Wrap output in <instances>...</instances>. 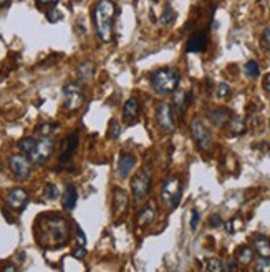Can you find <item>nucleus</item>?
<instances>
[{"label": "nucleus", "mask_w": 270, "mask_h": 272, "mask_svg": "<svg viewBox=\"0 0 270 272\" xmlns=\"http://www.w3.org/2000/svg\"><path fill=\"white\" fill-rule=\"evenodd\" d=\"M113 18H115V4L111 0H99L93 12V22L98 38L105 44H110L115 37Z\"/></svg>", "instance_id": "obj_2"}, {"label": "nucleus", "mask_w": 270, "mask_h": 272, "mask_svg": "<svg viewBox=\"0 0 270 272\" xmlns=\"http://www.w3.org/2000/svg\"><path fill=\"white\" fill-rule=\"evenodd\" d=\"M55 150V143L53 139L50 138H41L40 141H37L35 144V148L32 150V153L28 156H30V161L33 164H44L47 159L52 156V153Z\"/></svg>", "instance_id": "obj_8"}, {"label": "nucleus", "mask_w": 270, "mask_h": 272, "mask_svg": "<svg viewBox=\"0 0 270 272\" xmlns=\"http://www.w3.org/2000/svg\"><path fill=\"white\" fill-rule=\"evenodd\" d=\"M76 233H78V242L81 244V246H85V242H87V238H85V233L81 231V227L80 226H76Z\"/></svg>", "instance_id": "obj_41"}, {"label": "nucleus", "mask_w": 270, "mask_h": 272, "mask_svg": "<svg viewBox=\"0 0 270 272\" xmlns=\"http://www.w3.org/2000/svg\"><path fill=\"white\" fill-rule=\"evenodd\" d=\"M244 72L247 76H252V78H255V76L260 75V68L257 65V61H247V64L244 65Z\"/></svg>", "instance_id": "obj_28"}, {"label": "nucleus", "mask_w": 270, "mask_h": 272, "mask_svg": "<svg viewBox=\"0 0 270 272\" xmlns=\"http://www.w3.org/2000/svg\"><path fill=\"white\" fill-rule=\"evenodd\" d=\"M237 222L240 224V221L239 219H231V221H227L225 222V229H227V233H234L237 229Z\"/></svg>", "instance_id": "obj_37"}, {"label": "nucleus", "mask_w": 270, "mask_h": 272, "mask_svg": "<svg viewBox=\"0 0 270 272\" xmlns=\"http://www.w3.org/2000/svg\"><path fill=\"white\" fill-rule=\"evenodd\" d=\"M35 144H37V139L32 138V136H27V138H22L18 141V150L24 153V155H30L32 150L35 148Z\"/></svg>", "instance_id": "obj_23"}, {"label": "nucleus", "mask_w": 270, "mask_h": 272, "mask_svg": "<svg viewBox=\"0 0 270 272\" xmlns=\"http://www.w3.org/2000/svg\"><path fill=\"white\" fill-rule=\"evenodd\" d=\"M231 95V87L227 85V83H221V85L217 87V96L219 98H225V96Z\"/></svg>", "instance_id": "obj_32"}, {"label": "nucleus", "mask_w": 270, "mask_h": 272, "mask_svg": "<svg viewBox=\"0 0 270 272\" xmlns=\"http://www.w3.org/2000/svg\"><path fill=\"white\" fill-rule=\"evenodd\" d=\"M131 190L133 196L136 201H144L148 198L149 191H151V174L146 170L138 171L131 179Z\"/></svg>", "instance_id": "obj_6"}, {"label": "nucleus", "mask_w": 270, "mask_h": 272, "mask_svg": "<svg viewBox=\"0 0 270 272\" xmlns=\"http://www.w3.org/2000/svg\"><path fill=\"white\" fill-rule=\"evenodd\" d=\"M229 130L232 131V135H242L244 131H245V123L242 118H239V116H232L231 120H229Z\"/></svg>", "instance_id": "obj_22"}, {"label": "nucleus", "mask_w": 270, "mask_h": 272, "mask_svg": "<svg viewBox=\"0 0 270 272\" xmlns=\"http://www.w3.org/2000/svg\"><path fill=\"white\" fill-rule=\"evenodd\" d=\"M44 194H45V198L47 199H56L58 198V187H56V184H53V183H48L47 186H45V190H44Z\"/></svg>", "instance_id": "obj_29"}, {"label": "nucleus", "mask_w": 270, "mask_h": 272, "mask_svg": "<svg viewBox=\"0 0 270 272\" xmlns=\"http://www.w3.org/2000/svg\"><path fill=\"white\" fill-rule=\"evenodd\" d=\"M5 203L12 211L20 213L22 209H25V206L28 204V193L22 187H13L5 196Z\"/></svg>", "instance_id": "obj_11"}, {"label": "nucleus", "mask_w": 270, "mask_h": 272, "mask_svg": "<svg viewBox=\"0 0 270 272\" xmlns=\"http://www.w3.org/2000/svg\"><path fill=\"white\" fill-rule=\"evenodd\" d=\"M191 133H193L194 141L201 150H211L212 148V136L207 131V128L202 124V121L194 120L193 124H191Z\"/></svg>", "instance_id": "obj_10"}, {"label": "nucleus", "mask_w": 270, "mask_h": 272, "mask_svg": "<svg viewBox=\"0 0 270 272\" xmlns=\"http://www.w3.org/2000/svg\"><path fill=\"white\" fill-rule=\"evenodd\" d=\"M128 206V198H126V193L121 190H116L115 191V209H118V213H123Z\"/></svg>", "instance_id": "obj_24"}, {"label": "nucleus", "mask_w": 270, "mask_h": 272, "mask_svg": "<svg viewBox=\"0 0 270 272\" xmlns=\"http://www.w3.org/2000/svg\"><path fill=\"white\" fill-rule=\"evenodd\" d=\"M254 249L257 250L262 257H270V242L264 236H257V238L254 239Z\"/></svg>", "instance_id": "obj_20"}, {"label": "nucleus", "mask_w": 270, "mask_h": 272, "mask_svg": "<svg viewBox=\"0 0 270 272\" xmlns=\"http://www.w3.org/2000/svg\"><path fill=\"white\" fill-rule=\"evenodd\" d=\"M139 116V101L136 98H130L123 107V120L126 124H134Z\"/></svg>", "instance_id": "obj_14"}, {"label": "nucleus", "mask_w": 270, "mask_h": 272, "mask_svg": "<svg viewBox=\"0 0 270 272\" xmlns=\"http://www.w3.org/2000/svg\"><path fill=\"white\" fill-rule=\"evenodd\" d=\"M174 18H176V12L173 10V7L166 5V9H164V12H162V15H161V24L162 25H169V24L174 22Z\"/></svg>", "instance_id": "obj_27"}, {"label": "nucleus", "mask_w": 270, "mask_h": 272, "mask_svg": "<svg viewBox=\"0 0 270 272\" xmlns=\"http://www.w3.org/2000/svg\"><path fill=\"white\" fill-rule=\"evenodd\" d=\"M55 130H56V124H53V123H44V124H40V127L37 128V133L41 138H50V136L55 133Z\"/></svg>", "instance_id": "obj_26"}, {"label": "nucleus", "mask_w": 270, "mask_h": 272, "mask_svg": "<svg viewBox=\"0 0 270 272\" xmlns=\"http://www.w3.org/2000/svg\"><path fill=\"white\" fill-rule=\"evenodd\" d=\"M209 44V35L207 32H196L191 35V38L188 40V45H186V52L188 53H199V52H204L205 48H207Z\"/></svg>", "instance_id": "obj_12"}, {"label": "nucleus", "mask_w": 270, "mask_h": 272, "mask_svg": "<svg viewBox=\"0 0 270 272\" xmlns=\"http://www.w3.org/2000/svg\"><path fill=\"white\" fill-rule=\"evenodd\" d=\"M156 121H158L159 128L164 131V133L174 131V118H173L171 104H168L164 101L158 104V108H156Z\"/></svg>", "instance_id": "obj_9"}, {"label": "nucleus", "mask_w": 270, "mask_h": 272, "mask_svg": "<svg viewBox=\"0 0 270 272\" xmlns=\"http://www.w3.org/2000/svg\"><path fill=\"white\" fill-rule=\"evenodd\" d=\"M7 2H9V0H0V9H2V7H4Z\"/></svg>", "instance_id": "obj_45"}, {"label": "nucleus", "mask_w": 270, "mask_h": 272, "mask_svg": "<svg viewBox=\"0 0 270 272\" xmlns=\"http://www.w3.org/2000/svg\"><path fill=\"white\" fill-rule=\"evenodd\" d=\"M268 242H270V241H268Z\"/></svg>", "instance_id": "obj_47"}, {"label": "nucleus", "mask_w": 270, "mask_h": 272, "mask_svg": "<svg viewBox=\"0 0 270 272\" xmlns=\"http://www.w3.org/2000/svg\"><path fill=\"white\" fill-rule=\"evenodd\" d=\"M134 166H136V158H134L133 155H128V153H123L121 158H119V161H118L119 176L128 178V174L134 170Z\"/></svg>", "instance_id": "obj_16"}, {"label": "nucleus", "mask_w": 270, "mask_h": 272, "mask_svg": "<svg viewBox=\"0 0 270 272\" xmlns=\"http://www.w3.org/2000/svg\"><path fill=\"white\" fill-rule=\"evenodd\" d=\"M4 270L7 272V270H17V267H13V266H7V267H4Z\"/></svg>", "instance_id": "obj_44"}, {"label": "nucleus", "mask_w": 270, "mask_h": 272, "mask_svg": "<svg viewBox=\"0 0 270 272\" xmlns=\"http://www.w3.org/2000/svg\"><path fill=\"white\" fill-rule=\"evenodd\" d=\"M236 257H237V261L240 262V264H251L252 262V259H254V250H252V247H248V246H240L239 249H237V253H236Z\"/></svg>", "instance_id": "obj_21"}, {"label": "nucleus", "mask_w": 270, "mask_h": 272, "mask_svg": "<svg viewBox=\"0 0 270 272\" xmlns=\"http://www.w3.org/2000/svg\"><path fill=\"white\" fill-rule=\"evenodd\" d=\"M78 146V135L72 133L68 135L65 139H63V144H61V155H60V163H67L72 159L73 153Z\"/></svg>", "instance_id": "obj_13"}, {"label": "nucleus", "mask_w": 270, "mask_h": 272, "mask_svg": "<svg viewBox=\"0 0 270 272\" xmlns=\"http://www.w3.org/2000/svg\"><path fill=\"white\" fill-rule=\"evenodd\" d=\"M63 103L70 111H76L81 108V104L85 103V93L78 83L70 81L63 87Z\"/></svg>", "instance_id": "obj_5"}, {"label": "nucleus", "mask_w": 270, "mask_h": 272, "mask_svg": "<svg viewBox=\"0 0 270 272\" xmlns=\"http://www.w3.org/2000/svg\"><path fill=\"white\" fill-rule=\"evenodd\" d=\"M9 168L18 181H25L32 174V161L24 155H13L9 158Z\"/></svg>", "instance_id": "obj_7"}, {"label": "nucleus", "mask_w": 270, "mask_h": 272, "mask_svg": "<svg viewBox=\"0 0 270 272\" xmlns=\"http://www.w3.org/2000/svg\"><path fill=\"white\" fill-rule=\"evenodd\" d=\"M153 2H158V0H153Z\"/></svg>", "instance_id": "obj_46"}, {"label": "nucleus", "mask_w": 270, "mask_h": 272, "mask_svg": "<svg viewBox=\"0 0 270 272\" xmlns=\"http://www.w3.org/2000/svg\"><path fill=\"white\" fill-rule=\"evenodd\" d=\"M191 98H193V96H191L188 92H177L174 95L173 104H174V108H176L177 113H184V110H186L188 104L191 103Z\"/></svg>", "instance_id": "obj_19"}, {"label": "nucleus", "mask_w": 270, "mask_h": 272, "mask_svg": "<svg viewBox=\"0 0 270 272\" xmlns=\"http://www.w3.org/2000/svg\"><path fill=\"white\" fill-rule=\"evenodd\" d=\"M93 73H95V68L91 64H81L80 67H78V76H80L81 81L90 80L91 76H93Z\"/></svg>", "instance_id": "obj_25"}, {"label": "nucleus", "mask_w": 270, "mask_h": 272, "mask_svg": "<svg viewBox=\"0 0 270 272\" xmlns=\"http://www.w3.org/2000/svg\"><path fill=\"white\" fill-rule=\"evenodd\" d=\"M255 270L270 272V257H262V259L259 261V264H257V267H255Z\"/></svg>", "instance_id": "obj_34"}, {"label": "nucleus", "mask_w": 270, "mask_h": 272, "mask_svg": "<svg viewBox=\"0 0 270 272\" xmlns=\"http://www.w3.org/2000/svg\"><path fill=\"white\" fill-rule=\"evenodd\" d=\"M264 88L267 90V92L270 93V73L265 76V80H264Z\"/></svg>", "instance_id": "obj_43"}, {"label": "nucleus", "mask_w": 270, "mask_h": 272, "mask_svg": "<svg viewBox=\"0 0 270 272\" xmlns=\"http://www.w3.org/2000/svg\"><path fill=\"white\" fill-rule=\"evenodd\" d=\"M119 133H121V128H119V123L116 120H111L110 121V138L111 139H116L119 136Z\"/></svg>", "instance_id": "obj_31"}, {"label": "nucleus", "mask_w": 270, "mask_h": 272, "mask_svg": "<svg viewBox=\"0 0 270 272\" xmlns=\"http://www.w3.org/2000/svg\"><path fill=\"white\" fill-rule=\"evenodd\" d=\"M33 234L44 249H58L70 241V224L60 214H41L35 221Z\"/></svg>", "instance_id": "obj_1"}, {"label": "nucleus", "mask_w": 270, "mask_h": 272, "mask_svg": "<svg viewBox=\"0 0 270 272\" xmlns=\"http://www.w3.org/2000/svg\"><path fill=\"white\" fill-rule=\"evenodd\" d=\"M219 224H222V218L219 214H214V216H211V219H209V226L211 227H217Z\"/></svg>", "instance_id": "obj_38"}, {"label": "nucleus", "mask_w": 270, "mask_h": 272, "mask_svg": "<svg viewBox=\"0 0 270 272\" xmlns=\"http://www.w3.org/2000/svg\"><path fill=\"white\" fill-rule=\"evenodd\" d=\"M182 194V183L179 176H169L161 187V199L169 209L177 207Z\"/></svg>", "instance_id": "obj_4"}, {"label": "nucleus", "mask_w": 270, "mask_h": 272, "mask_svg": "<svg viewBox=\"0 0 270 272\" xmlns=\"http://www.w3.org/2000/svg\"><path fill=\"white\" fill-rule=\"evenodd\" d=\"M199 218H201V216H199V213H197V211H193V219H191V229H193V231H196V229H197Z\"/></svg>", "instance_id": "obj_40"}, {"label": "nucleus", "mask_w": 270, "mask_h": 272, "mask_svg": "<svg viewBox=\"0 0 270 272\" xmlns=\"http://www.w3.org/2000/svg\"><path fill=\"white\" fill-rule=\"evenodd\" d=\"M72 256L73 257H76V259H83L85 256H87V249H85V246H78V247H75V250L72 253Z\"/></svg>", "instance_id": "obj_36"}, {"label": "nucleus", "mask_w": 270, "mask_h": 272, "mask_svg": "<svg viewBox=\"0 0 270 272\" xmlns=\"http://www.w3.org/2000/svg\"><path fill=\"white\" fill-rule=\"evenodd\" d=\"M181 75L176 68H159L151 76V87L154 88L156 93L168 95L176 92L177 85H179Z\"/></svg>", "instance_id": "obj_3"}, {"label": "nucleus", "mask_w": 270, "mask_h": 272, "mask_svg": "<svg viewBox=\"0 0 270 272\" xmlns=\"http://www.w3.org/2000/svg\"><path fill=\"white\" fill-rule=\"evenodd\" d=\"M224 269L225 270H236L237 269V266H236V261H227V266H224Z\"/></svg>", "instance_id": "obj_42"}, {"label": "nucleus", "mask_w": 270, "mask_h": 272, "mask_svg": "<svg viewBox=\"0 0 270 272\" xmlns=\"http://www.w3.org/2000/svg\"><path fill=\"white\" fill-rule=\"evenodd\" d=\"M47 18L50 20V22H58V20L63 18V15L60 13V10L52 9V10H48V12H47Z\"/></svg>", "instance_id": "obj_33"}, {"label": "nucleus", "mask_w": 270, "mask_h": 272, "mask_svg": "<svg viewBox=\"0 0 270 272\" xmlns=\"http://www.w3.org/2000/svg\"><path fill=\"white\" fill-rule=\"evenodd\" d=\"M58 4V0H37L38 7H53Z\"/></svg>", "instance_id": "obj_39"}, {"label": "nucleus", "mask_w": 270, "mask_h": 272, "mask_svg": "<svg viewBox=\"0 0 270 272\" xmlns=\"http://www.w3.org/2000/svg\"><path fill=\"white\" fill-rule=\"evenodd\" d=\"M207 270H211V272H221V270H224V264L219 261V259H216V257H212V259H207Z\"/></svg>", "instance_id": "obj_30"}, {"label": "nucleus", "mask_w": 270, "mask_h": 272, "mask_svg": "<svg viewBox=\"0 0 270 272\" xmlns=\"http://www.w3.org/2000/svg\"><path fill=\"white\" fill-rule=\"evenodd\" d=\"M207 116H209L211 123L214 124V127H217V128L225 127V124L229 123V120L232 118L231 111L225 110V108H216V110H212V111H209V113H207Z\"/></svg>", "instance_id": "obj_15"}, {"label": "nucleus", "mask_w": 270, "mask_h": 272, "mask_svg": "<svg viewBox=\"0 0 270 272\" xmlns=\"http://www.w3.org/2000/svg\"><path fill=\"white\" fill-rule=\"evenodd\" d=\"M76 199H78V191L73 184H67L65 193H63V199L61 204L65 207V211H72V209L76 206Z\"/></svg>", "instance_id": "obj_17"}, {"label": "nucleus", "mask_w": 270, "mask_h": 272, "mask_svg": "<svg viewBox=\"0 0 270 272\" xmlns=\"http://www.w3.org/2000/svg\"><path fill=\"white\" fill-rule=\"evenodd\" d=\"M156 218V206L153 203H148L143 209H141L139 213V218H138V224L139 226H149Z\"/></svg>", "instance_id": "obj_18"}, {"label": "nucleus", "mask_w": 270, "mask_h": 272, "mask_svg": "<svg viewBox=\"0 0 270 272\" xmlns=\"http://www.w3.org/2000/svg\"><path fill=\"white\" fill-rule=\"evenodd\" d=\"M262 44H264V47L270 52V27H267L264 33H262Z\"/></svg>", "instance_id": "obj_35"}]
</instances>
